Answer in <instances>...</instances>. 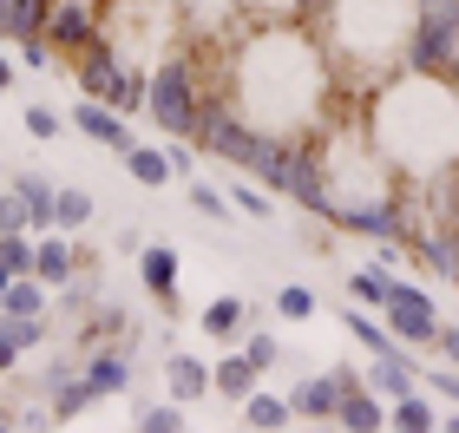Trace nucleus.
<instances>
[{
  "label": "nucleus",
  "instance_id": "e433bc0d",
  "mask_svg": "<svg viewBox=\"0 0 459 433\" xmlns=\"http://www.w3.org/2000/svg\"><path fill=\"white\" fill-rule=\"evenodd\" d=\"M433 348H440V355L459 368V328H446V322H440V342H433Z\"/></svg>",
  "mask_w": 459,
  "mask_h": 433
},
{
  "label": "nucleus",
  "instance_id": "c9c22d12",
  "mask_svg": "<svg viewBox=\"0 0 459 433\" xmlns=\"http://www.w3.org/2000/svg\"><path fill=\"white\" fill-rule=\"evenodd\" d=\"M20 86V53H7V47H0V99H7Z\"/></svg>",
  "mask_w": 459,
  "mask_h": 433
},
{
  "label": "nucleus",
  "instance_id": "ea45409f",
  "mask_svg": "<svg viewBox=\"0 0 459 433\" xmlns=\"http://www.w3.org/2000/svg\"><path fill=\"white\" fill-rule=\"evenodd\" d=\"M440 427H453V433H459V414H440Z\"/></svg>",
  "mask_w": 459,
  "mask_h": 433
},
{
  "label": "nucleus",
  "instance_id": "2eb2a0df",
  "mask_svg": "<svg viewBox=\"0 0 459 433\" xmlns=\"http://www.w3.org/2000/svg\"><path fill=\"white\" fill-rule=\"evenodd\" d=\"M164 394L184 401V407H197L204 394H211V361L184 355V348H178V355H164Z\"/></svg>",
  "mask_w": 459,
  "mask_h": 433
},
{
  "label": "nucleus",
  "instance_id": "9b49d317",
  "mask_svg": "<svg viewBox=\"0 0 459 433\" xmlns=\"http://www.w3.org/2000/svg\"><path fill=\"white\" fill-rule=\"evenodd\" d=\"M86 381H92L106 401L132 394V381H138V355H132V342H99V348H86Z\"/></svg>",
  "mask_w": 459,
  "mask_h": 433
},
{
  "label": "nucleus",
  "instance_id": "423d86ee",
  "mask_svg": "<svg viewBox=\"0 0 459 433\" xmlns=\"http://www.w3.org/2000/svg\"><path fill=\"white\" fill-rule=\"evenodd\" d=\"M361 381L368 375L354 361H335V368H322V375H308V381L289 387V407H296V420H308V427H335L342 394H348V387H361Z\"/></svg>",
  "mask_w": 459,
  "mask_h": 433
},
{
  "label": "nucleus",
  "instance_id": "4468645a",
  "mask_svg": "<svg viewBox=\"0 0 459 433\" xmlns=\"http://www.w3.org/2000/svg\"><path fill=\"white\" fill-rule=\"evenodd\" d=\"M33 276L47 282V289H59V282H73V276H79V243H73V230H47V237H33Z\"/></svg>",
  "mask_w": 459,
  "mask_h": 433
},
{
  "label": "nucleus",
  "instance_id": "1a4fd4ad",
  "mask_svg": "<svg viewBox=\"0 0 459 433\" xmlns=\"http://www.w3.org/2000/svg\"><path fill=\"white\" fill-rule=\"evenodd\" d=\"M73 132H79V138H92V144H106V152H118V158L138 144L132 118H125L118 106H106V99H86V92H79V106H73Z\"/></svg>",
  "mask_w": 459,
  "mask_h": 433
},
{
  "label": "nucleus",
  "instance_id": "7c9ffc66",
  "mask_svg": "<svg viewBox=\"0 0 459 433\" xmlns=\"http://www.w3.org/2000/svg\"><path fill=\"white\" fill-rule=\"evenodd\" d=\"M243 20H308L316 0H237Z\"/></svg>",
  "mask_w": 459,
  "mask_h": 433
},
{
  "label": "nucleus",
  "instance_id": "6ab92c4d",
  "mask_svg": "<svg viewBox=\"0 0 459 433\" xmlns=\"http://www.w3.org/2000/svg\"><path fill=\"white\" fill-rule=\"evenodd\" d=\"M99 342H132V316L125 302H99L86 322H79V348H99Z\"/></svg>",
  "mask_w": 459,
  "mask_h": 433
},
{
  "label": "nucleus",
  "instance_id": "2f4dec72",
  "mask_svg": "<svg viewBox=\"0 0 459 433\" xmlns=\"http://www.w3.org/2000/svg\"><path fill=\"white\" fill-rule=\"evenodd\" d=\"M13 53H20V66H27V73H59V47L47 33H39V39H13Z\"/></svg>",
  "mask_w": 459,
  "mask_h": 433
},
{
  "label": "nucleus",
  "instance_id": "58836bf2",
  "mask_svg": "<svg viewBox=\"0 0 459 433\" xmlns=\"http://www.w3.org/2000/svg\"><path fill=\"white\" fill-rule=\"evenodd\" d=\"M0 433H13V407L7 401H0Z\"/></svg>",
  "mask_w": 459,
  "mask_h": 433
},
{
  "label": "nucleus",
  "instance_id": "473e14b6",
  "mask_svg": "<svg viewBox=\"0 0 459 433\" xmlns=\"http://www.w3.org/2000/svg\"><path fill=\"white\" fill-rule=\"evenodd\" d=\"M243 355H249V361H256V368H263V375H269V368H276V361H282V342H276V335H269V328H249V335H243Z\"/></svg>",
  "mask_w": 459,
  "mask_h": 433
},
{
  "label": "nucleus",
  "instance_id": "cd10ccee",
  "mask_svg": "<svg viewBox=\"0 0 459 433\" xmlns=\"http://www.w3.org/2000/svg\"><path fill=\"white\" fill-rule=\"evenodd\" d=\"M269 308H276L282 322H308V316L322 308V296H316L308 282H282V289H276V302H269Z\"/></svg>",
  "mask_w": 459,
  "mask_h": 433
},
{
  "label": "nucleus",
  "instance_id": "9d476101",
  "mask_svg": "<svg viewBox=\"0 0 459 433\" xmlns=\"http://www.w3.org/2000/svg\"><path fill=\"white\" fill-rule=\"evenodd\" d=\"M263 322V308H249L243 296H211L197 308V328H204V342H217V348H243V335Z\"/></svg>",
  "mask_w": 459,
  "mask_h": 433
},
{
  "label": "nucleus",
  "instance_id": "a211bd4d",
  "mask_svg": "<svg viewBox=\"0 0 459 433\" xmlns=\"http://www.w3.org/2000/svg\"><path fill=\"white\" fill-rule=\"evenodd\" d=\"M125 171H132V184H144V191H171V184H178L164 144H132V152H125Z\"/></svg>",
  "mask_w": 459,
  "mask_h": 433
},
{
  "label": "nucleus",
  "instance_id": "f8f14e48",
  "mask_svg": "<svg viewBox=\"0 0 459 433\" xmlns=\"http://www.w3.org/2000/svg\"><path fill=\"white\" fill-rule=\"evenodd\" d=\"M178 276H184V256L171 243H144L138 250V282H144V296H152L164 316H178Z\"/></svg>",
  "mask_w": 459,
  "mask_h": 433
},
{
  "label": "nucleus",
  "instance_id": "c756f323",
  "mask_svg": "<svg viewBox=\"0 0 459 433\" xmlns=\"http://www.w3.org/2000/svg\"><path fill=\"white\" fill-rule=\"evenodd\" d=\"M0 270L7 276H33V230H7L0 237Z\"/></svg>",
  "mask_w": 459,
  "mask_h": 433
},
{
  "label": "nucleus",
  "instance_id": "393cba45",
  "mask_svg": "<svg viewBox=\"0 0 459 433\" xmlns=\"http://www.w3.org/2000/svg\"><path fill=\"white\" fill-rule=\"evenodd\" d=\"M132 427H138V433H184V427H191V414H184V401L164 394V401H144L138 414H132Z\"/></svg>",
  "mask_w": 459,
  "mask_h": 433
},
{
  "label": "nucleus",
  "instance_id": "20e7f679",
  "mask_svg": "<svg viewBox=\"0 0 459 433\" xmlns=\"http://www.w3.org/2000/svg\"><path fill=\"white\" fill-rule=\"evenodd\" d=\"M407 66L459 79V0H413V39Z\"/></svg>",
  "mask_w": 459,
  "mask_h": 433
},
{
  "label": "nucleus",
  "instance_id": "6e6552de",
  "mask_svg": "<svg viewBox=\"0 0 459 433\" xmlns=\"http://www.w3.org/2000/svg\"><path fill=\"white\" fill-rule=\"evenodd\" d=\"M112 20V0H53V20H47V39L59 47V59L86 53Z\"/></svg>",
  "mask_w": 459,
  "mask_h": 433
},
{
  "label": "nucleus",
  "instance_id": "72a5a7b5",
  "mask_svg": "<svg viewBox=\"0 0 459 433\" xmlns=\"http://www.w3.org/2000/svg\"><path fill=\"white\" fill-rule=\"evenodd\" d=\"M7 230H27V197H20L13 184L0 191V237H7Z\"/></svg>",
  "mask_w": 459,
  "mask_h": 433
},
{
  "label": "nucleus",
  "instance_id": "412c9836",
  "mask_svg": "<svg viewBox=\"0 0 459 433\" xmlns=\"http://www.w3.org/2000/svg\"><path fill=\"white\" fill-rule=\"evenodd\" d=\"M243 427L282 433V427H296V407H289V394H269V387H256V394L243 401Z\"/></svg>",
  "mask_w": 459,
  "mask_h": 433
},
{
  "label": "nucleus",
  "instance_id": "ddd939ff",
  "mask_svg": "<svg viewBox=\"0 0 459 433\" xmlns=\"http://www.w3.org/2000/svg\"><path fill=\"white\" fill-rule=\"evenodd\" d=\"M256 387H263V368L249 361L243 348H223V355L211 361V394H217V401H237V407H243Z\"/></svg>",
  "mask_w": 459,
  "mask_h": 433
},
{
  "label": "nucleus",
  "instance_id": "bb28decb",
  "mask_svg": "<svg viewBox=\"0 0 459 433\" xmlns=\"http://www.w3.org/2000/svg\"><path fill=\"white\" fill-rule=\"evenodd\" d=\"M184 197H191V211L211 217V223H230V217H237L230 191H217V184H204V178H184Z\"/></svg>",
  "mask_w": 459,
  "mask_h": 433
},
{
  "label": "nucleus",
  "instance_id": "f257e3e1",
  "mask_svg": "<svg viewBox=\"0 0 459 433\" xmlns=\"http://www.w3.org/2000/svg\"><path fill=\"white\" fill-rule=\"evenodd\" d=\"M230 99L249 126L302 138L328 126V99H335V66H328L322 39L308 20H249L243 47H230Z\"/></svg>",
  "mask_w": 459,
  "mask_h": 433
},
{
  "label": "nucleus",
  "instance_id": "aec40b11",
  "mask_svg": "<svg viewBox=\"0 0 459 433\" xmlns=\"http://www.w3.org/2000/svg\"><path fill=\"white\" fill-rule=\"evenodd\" d=\"M387 427H401V433H433V427H440V407H433L427 387H413V394L387 401Z\"/></svg>",
  "mask_w": 459,
  "mask_h": 433
},
{
  "label": "nucleus",
  "instance_id": "4c0bfd02",
  "mask_svg": "<svg viewBox=\"0 0 459 433\" xmlns=\"http://www.w3.org/2000/svg\"><path fill=\"white\" fill-rule=\"evenodd\" d=\"M0 47H13V7L0 0Z\"/></svg>",
  "mask_w": 459,
  "mask_h": 433
},
{
  "label": "nucleus",
  "instance_id": "39448f33",
  "mask_svg": "<svg viewBox=\"0 0 459 433\" xmlns=\"http://www.w3.org/2000/svg\"><path fill=\"white\" fill-rule=\"evenodd\" d=\"M125 66H132V53H125V39L106 27L92 39L86 53H73L66 59V73H73V86L86 92V99H106V106H118V86H125Z\"/></svg>",
  "mask_w": 459,
  "mask_h": 433
},
{
  "label": "nucleus",
  "instance_id": "dca6fc26",
  "mask_svg": "<svg viewBox=\"0 0 459 433\" xmlns=\"http://www.w3.org/2000/svg\"><path fill=\"white\" fill-rule=\"evenodd\" d=\"M342 328H348V335L368 348V361H381V355H413V348H407V342H401V335H394V328L381 322V308H374V316H368V308H348V316H342Z\"/></svg>",
  "mask_w": 459,
  "mask_h": 433
},
{
  "label": "nucleus",
  "instance_id": "a878e982",
  "mask_svg": "<svg viewBox=\"0 0 459 433\" xmlns=\"http://www.w3.org/2000/svg\"><path fill=\"white\" fill-rule=\"evenodd\" d=\"M276 191H269V184H256V178H243L237 171V184H230V204H237V217H249V223H269L276 217V204H269Z\"/></svg>",
  "mask_w": 459,
  "mask_h": 433
},
{
  "label": "nucleus",
  "instance_id": "c85d7f7f",
  "mask_svg": "<svg viewBox=\"0 0 459 433\" xmlns=\"http://www.w3.org/2000/svg\"><path fill=\"white\" fill-rule=\"evenodd\" d=\"M92 217H99L92 191H79V184H59V230H86Z\"/></svg>",
  "mask_w": 459,
  "mask_h": 433
},
{
  "label": "nucleus",
  "instance_id": "5701e85b",
  "mask_svg": "<svg viewBox=\"0 0 459 433\" xmlns=\"http://www.w3.org/2000/svg\"><path fill=\"white\" fill-rule=\"evenodd\" d=\"M0 316H53V289L39 276H13L7 296H0Z\"/></svg>",
  "mask_w": 459,
  "mask_h": 433
},
{
  "label": "nucleus",
  "instance_id": "f3484780",
  "mask_svg": "<svg viewBox=\"0 0 459 433\" xmlns=\"http://www.w3.org/2000/svg\"><path fill=\"white\" fill-rule=\"evenodd\" d=\"M335 427H342V433H381V427H387V394H374L368 381H361V387H348Z\"/></svg>",
  "mask_w": 459,
  "mask_h": 433
},
{
  "label": "nucleus",
  "instance_id": "b1692460",
  "mask_svg": "<svg viewBox=\"0 0 459 433\" xmlns=\"http://www.w3.org/2000/svg\"><path fill=\"white\" fill-rule=\"evenodd\" d=\"M20 126H27L33 144H59V138L73 132V112H59V106H47V99H33V106L20 112Z\"/></svg>",
  "mask_w": 459,
  "mask_h": 433
},
{
  "label": "nucleus",
  "instance_id": "0eeeda50",
  "mask_svg": "<svg viewBox=\"0 0 459 433\" xmlns=\"http://www.w3.org/2000/svg\"><path fill=\"white\" fill-rule=\"evenodd\" d=\"M381 322L407 348H433V342H440V316H433V296L420 282H394V296L381 302Z\"/></svg>",
  "mask_w": 459,
  "mask_h": 433
},
{
  "label": "nucleus",
  "instance_id": "7ed1b4c3",
  "mask_svg": "<svg viewBox=\"0 0 459 433\" xmlns=\"http://www.w3.org/2000/svg\"><path fill=\"white\" fill-rule=\"evenodd\" d=\"M308 33L322 39L335 79L374 92L387 73L407 66L413 0H316V7H308Z\"/></svg>",
  "mask_w": 459,
  "mask_h": 433
},
{
  "label": "nucleus",
  "instance_id": "f03ea898",
  "mask_svg": "<svg viewBox=\"0 0 459 433\" xmlns=\"http://www.w3.org/2000/svg\"><path fill=\"white\" fill-rule=\"evenodd\" d=\"M361 126L407 191H440L459 171V79L401 66L361 92Z\"/></svg>",
  "mask_w": 459,
  "mask_h": 433
},
{
  "label": "nucleus",
  "instance_id": "f704fd0d",
  "mask_svg": "<svg viewBox=\"0 0 459 433\" xmlns=\"http://www.w3.org/2000/svg\"><path fill=\"white\" fill-rule=\"evenodd\" d=\"M20 361H27V348H20V342L7 335V328H0V375H13Z\"/></svg>",
  "mask_w": 459,
  "mask_h": 433
},
{
  "label": "nucleus",
  "instance_id": "4be33fe9",
  "mask_svg": "<svg viewBox=\"0 0 459 433\" xmlns=\"http://www.w3.org/2000/svg\"><path fill=\"white\" fill-rule=\"evenodd\" d=\"M394 282H401V276H394V263H381V256H374V263H361V270L348 276V296L361 302V308H381V302L394 296Z\"/></svg>",
  "mask_w": 459,
  "mask_h": 433
}]
</instances>
